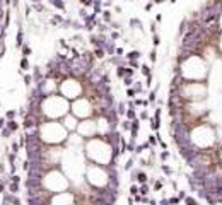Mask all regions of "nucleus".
<instances>
[{"mask_svg": "<svg viewBox=\"0 0 222 205\" xmlns=\"http://www.w3.org/2000/svg\"><path fill=\"white\" fill-rule=\"evenodd\" d=\"M150 60H152V62H155V60H157V53H155V50H152V51H150Z\"/></svg>", "mask_w": 222, "mask_h": 205, "instance_id": "obj_23", "label": "nucleus"}, {"mask_svg": "<svg viewBox=\"0 0 222 205\" xmlns=\"http://www.w3.org/2000/svg\"><path fill=\"white\" fill-rule=\"evenodd\" d=\"M154 44H155V46L159 44V36H157V34H154Z\"/></svg>", "mask_w": 222, "mask_h": 205, "instance_id": "obj_31", "label": "nucleus"}, {"mask_svg": "<svg viewBox=\"0 0 222 205\" xmlns=\"http://www.w3.org/2000/svg\"><path fill=\"white\" fill-rule=\"evenodd\" d=\"M147 191H149V186L144 183V185L140 186V193H142V195H147Z\"/></svg>", "mask_w": 222, "mask_h": 205, "instance_id": "obj_19", "label": "nucleus"}, {"mask_svg": "<svg viewBox=\"0 0 222 205\" xmlns=\"http://www.w3.org/2000/svg\"><path fill=\"white\" fill-rule=\"evenodd\" d=\"M140 68H142V73H144V75H147V77L150 75V67H149V65H142Z\"/></svg>", "mask_w": 222, "mask_h": 205, "instance_id": "obj_16", "label": "nucleus"}, {"mask_svg": "<svg viewBox=\"0 0 222 205\" xmlns=\"http://www.w3.org/2000/svg\"><path fill=\"white\" fill-rule=\"evenodd\" d=\"M147 118H149L147 111H142V113H140V120H147Z\"/></svg>", "mask_w": 222, "mask_h": 205, "instance_id": "obj_28", "label": "nucleus"}, {"mask_svg": "<svg viewBox=\"0 0 222 205\" xmlns=\"http://www.w3.org/2000/svg\"><path fill=\"white\" fill-rule=\"evenodd\" d=\"M7 128H9L10 132H15V130L19 128V123H17V121H14V120H9V123H7Z\"/></svg>", "mask_w": 222, "mask_h": 205, "instance_id": "obj_7", "label": "nucleus"}, {"mask_svg": "<svg viewBox=\"0 0 222 205\" xmlns=\"http://www.w3.org/2000/svg\"><path fill=\"white\" fill-rule=\"evenodd\" d=\"M140 57H142V55H140V51H139V50H132V51L126 55V58H128V60H137V58H140Z\"/></svg>", "mask_w": 222, "mask_h": 205, "instance_id": "obj_5", "label": "nucleus"}, {"mask_svg": "<svg viewBox=\"0 0 222 205\" xmlns=\"http://www.w3.org/2000/svg\"><path fill=\"white\" fill-rule=\"evenodd\" d=\"M2 171H3V166H2V164H0V173H2Z\"/></svg>", "mask_w": 222, "mask_h": 205, "instance_id": "obj_42", "label": "nucleus"}, {"mask_svg": "<svg viewBox=\"0 0 222 205\" xmlns=\"http://www.w3.org/2000/svg\"><path fill=\"white\" fill-rule=\"evenodd\" d=\"M161 188H162V181H157V183H155V186H154V190L157 191V190H161Z\"/></svg>", "mask_w": 222, "mask_h": 205, "instance_id": "obj_27", "label": "nucleus"}, {"mask_svg": "<svg viewBox=\"0 0 222 205\" xmlns=\"http://www.w3.org/2000/svg\"><path fill=\"white\" fill-rule=\"evenodd\" d=\"M116 55L121 57V55H123V48H116Z\"/></svg>", "mask_w": 222, "mask_h": 205, "instance_id": "obj_32", "label": "nucleus"}, {"mask_svg": "<svg viewBox=\"0 0 222 205\" xmlns=\"http://www.w3.org/2000/svg\"><path fill=\"white\" fill-rule=\"evenodd\" d=\"M91 111H89V104L85 99H80L79 102L74 104V115L75 116H87Z\"/></svg>", "mask_w": 222, "mask_h": 205, "instance_id": "obj_2", "label": "nucleus"}, {"mask_svg": "<svg viewBox=\"0 0 222 205\" xmlns=\"http://www.w3.org/2000/svg\"><path fill=\"white\" fill-rule=\"evenodd\" d=\"M121 128H123V130H130V121H123Z\"/></svg>", "mask_w": 222, "mask_h": 205, "instance_id": "obj_26", "label": "nucleus"}, {"mask_svg": "<svg viewBox=\"0 0 222 205\" xmlns=\"http://www.w3.org/2000/svg\"><path fill=\"white\" fill-rule=\"evenodd\" d=\"M24 70H29V60L26 57L21 58V72H24Z\"/></svg>", "mask_w": 222, "mask_h": 205, "instance_id": "obj_6", "label": "nucleus"}, {"mask_svg": "<svg viewBox=\"0 0 222 205\" xmlns=\"http://www.w3.org/2000/svg\"><path fill=\"white\" fill-rule=\"evenodd\" d=\"M31 3H38V2H41V0H29Z\"/></svg>", "mask_w": 222, "mask_h": 205, "instance_id": "obj_41", "label": "nucleus"}, {"mask_svg": "<svg viewBox=\"0 0 222 205\" xmlns=\"http://www.w3.org/2000/svg\"><path fill=\"white\" fill-rule=\"evenodd\" d=\"M167 157H169L167 152H162V154H161V159H167Z\"/></svg>", "mask_w": 222, "mask_h": 205, "instance_id": "obj_36", "label": "nucleus"}, {"mask_svg": "<svg viewBox=\"0 0 222 205\" xmlns=\"http://www.w3.org/2000/svg\"><path fill=\"white\" fill-rule=\"evenodd\" d=\"M185 204H186V205H196V200H195V198H191V197H186V198H185Z\"/></svg>", "mask_w": 222, "mask_h": 205, "instance_id": "obj_17", "label": "nucleus"}, {"mask_svg": "<svg viewBox=\"0 0 222 205\" xmlns=\"http://www.w3.org/2000/svg\"><path fill=\"white\" fill-rule=\"evenodd\" d=\"M154 99H155V91H152L150 96H149V101H154Z\"/></svg>", "mask_w": 222, "mask_h": 205, "instance_id": "obj_30", "label": "nucleus"}, {"mask_svg": "<svg viewBox=\"0 0 222 205\" xmlns=\"http://www.w3.org/2000/svg\"><path fill=\"white\" fill-rule=\"evenodd\" d=\"M33 10H36V12H44V7H43L41 2H38V3H33Z\"/></svg>", "mask_w": 222, "mask_h": 205, "instance_id": "obj_9", "label": "nucleus"}, {"mask_svg": "<svg viewBox=\"0 0 222 205\" xmlns=\"http://www.w3.org/2000/svg\"><path fill=\"white\" fill-rule=\"evenodd\" d=\"M80 3H82V5H85V7H89V5L92 7V0H80Z\"/></svg>", "mask_w": 222, "mask_h": 205, "instance_id": "obj_24", "label": "nucleus"}, {"mask_svg": "<svg viewBox=\"0 0 222 205\" xmlns=\"http://www.w3.org/2000/svg\"><path fill=\"white\" fill-rule=\"evenodd\" d=\"M31 10H33L31 7H26V15H31Z\"/></svg>", "mask_w": 222, "mask_h": 205, "instance_id": "obj_38", "label": "nucleus"}, {"mask_svg": "<svg viewBox=\"0 0 222 205\" xmlns=\"http://www.w3.org/2000/svg\"><path fill=\"white\" fill-rule=\"evenodd\" d=\"M2 135H3V137H9V135H10V130H9V128H3V130H2Z\"/></svg>", "mask_w": 222, "mask_h": 205, "instance_id": "obj_29", "label": "nucleus"}, {"mask_svg": "<svg viewBox=\"0 0 222 205\" xmlns=\"http://www.w3.org/2000/svg\"><path fill=\"white\" fill-rule=\"evenodd\" d=\"M63 121H67V128H70V130H75L77 127H75V120L69 115L67 118H63Z\"/></svg>", "mask_w": 222, "mask_h": 205, "instance_id": "obj_4", "label": "nucleus"}, {"mask_svg": "<svg viewBox=\"0 0 222 205\" xmlns=\"http://www.w3.org/2000/svg\"><path fill=\"white\" fill-rule=\"evenodd\" d=\"M48 3L53 5V7L58 9V10H65V2H63V0H48Z\"/></svg>", "mask_w": 222, "mask_h": 205, "instance_id": "obj_3", "label": "nucleus"}, {"mask_svg": "<svg viewBox=\"0 0 222 205\" xmlns=\"http://www.w3.org/2000/svg\"><path fill=\"white\" fill-rule=\"evenodd\" d=\"M161 21H162V15L157 14V15H155V22H161Z\"/></svg>", "mask_w": 222, "mask_h": 205, "instance_id": "obj_35", "label": "nucleus"}, {"mask_svg": "<svg viewBox=\"0 0 222 205\" xmlns=\"http://www.w3.org/2000/svg\"><path fill=\"white\" fill-rule=\"evenodd\" d=\"M125 115H126V118H128V120H135V109H132V108H130V109H126V111H125Z\"/></svg>", "mask_w": 222, "mask_h": 205, "instance_id": "obj_11", "label": "nucleus"}, {"mask_svg": "<svg viewBox=\"0 0 222 205\" xmlns=\"http://www.w3.org/2000/svg\"><path fill=\"white\" fill-rule=\"evenodd\" d=\"M166 0H154V3H164Z\"/></svg>", "mask_w": 222, "mask_h": 205, "instance_id": "obj_40", "label": "nucleus"}, {"mask_svg": "<svg viewBox=\"0 0 222 205\" xmlns=\"http://www.w3.org/2000/svg\"><path fill=\"white\" fill-rule=\"evenodd\" d=\"M169 2H171V3H174V2H176V0H169Z\"/></svg>", "mask_w": 222, "mask_h": 205, "instance_id": "obj_43", "label": "nucleus"}, {"mask_svg": "<svg viewBox=\"0 0 222 205\" xmlns=\"http://www.w3.org/2000/svg\"><path fill=\"white\" fill-rule=\"evenodd\" d=\"M137 179H139V183L144 185V183L147 181V174H145V173H137Z\"/></svg>", "mask_w": 222, "mask_h": 205, "instance_id": "obj_8", "label": "nucleus"}, {"mask_svg": "<svg viewBox=\"0 0 222 205\" xmlns=\"http://www.w3.org/2000/svg\"><path fill=\"white\" fill-rule=\"evenodd\" d=\"M62 91H63V94H65L67 98L74 99V98L79 96V92H80V86H79V82H75V80H67V82L62 86Z\"/></svg>", "mask_w": 222, "mask_h": 205, "instance_id": "obj_1", "label": "nucleus"}, {"mask_svg": "<svg viewBox=\"0 0 222 205\" xmlns=\"http://www.w3.org/2000/svg\"><path fill=\"white\" fill-rule=\"evenodd\" d=\"M5 127V118H0V130Z\"/></svg>", "mask_w": 222, "mask_h": 205, "instance_id": "obj_34", "label": "nucleus"}, {"mask_svg": "<svg viewBox=\"0 0 222 205\" xmlns=\"http://www.w3.org/2000/svg\"><path fill=\"white\" fill-rule=\"evenodd\" d=\"M149 142H150V144H155V138H154V135H150V138H149Z\"/></svg>", "mask_w": 222, "mask_h": 205, "instance_id": "obj_39", "label": "nucleus"}, {"mask_svg": "<svg viewBox=\"0 0 222 205\" xmlns=\"http://www.w3.org/2000/svg\"><path fill=\"white\" fill-rule=\"evenodd\" d=\"M137 193H139V188H137L135 185H132V186H130V195H137Z\"/></svg>", "mask_w": 222, "mask_h": 205, "instance_id": "obj_21", "label": "nucleus"}, {"mask_svg": "<svg viewBox=\"0 0 222 205\" xmlns=\"http://www.w3.org/2000/svg\"><path fill=\"white\" fill-rule=\"evenodd\" d=\"M31 80H33V77H31V75H24V84H26V86H29V84H31Z\"/></svg>", "mask_w": 222, "mask_h": 205, "instance_id": "obj_22", "label": "nucleus"}, {"mask_svg": "<svg viewBox=\"0 0 222 205\" xmlns=\"http://www.w3.org/2000/svg\"><path fill=\"white\" fill-rule=\"evenodd\" d=\"M126 96H128V98H135V91H133V89H128V91H126Z\"/></svg>", "mask_w": 222, "mask_h": 205, "instance_id": "obj_25", "label": "nucleus"}, {"mask_svg": "<svg viewBox=\"0 0 222 205\" xmlns=\"http://www.w3.org/2000/svg\"><path fill=\"white\" fill-rule=\"evenodd\" d=\"M14 118H15V111H10V109H9V111L5 113V120H14Z\"/></svg>", "mask_w": 222, "mask_h": 205, "instance_id": "obj_15", "label": "nucleus"}, {"mask_svg": "<svg viewBox=\"0 0 222 205\" xmlns=\"http://www.w3.org/2000/svg\"><path fill=\"white\" fill-rule=\"evenodd\" d=\"M103 19L106 22H111V12L110 10H103Z\"/></svg>", "mask_w": 222, "mask_h": 205, "instance_id": "obj_13", "label": "nucleus"}, {"mask_svg": "<svg viewBox=\"0 0 222 205\" xmlns=\"http://www.w3.org/2000/svg\"><path fill=\"white\" fill-rule=\"evenodd\" d=\"M111 38H113V39H118V38H120V33H113V34H111Z\"/></svg>", "mask_w": 222, "mask_h": 205, "instance_id": "obj_37", "label": "nucleus"}, {"mask_svg": "<svg viewBox=\"0 0 222 205\" xmlns=\"http://www.w3.org/2000/svg\"><path fill=\"white\" fill-rule=\"evenodd\" d=\"M125 111H126V109H125V104H123V102H120V106H118V113H120V115H125Z\"/></svg>", "mask_w": 222, "mask_h": 205, "instance_id": "obj_20", "label": "nucleus"}, {"mask_svg": "<svg viewBox=\"0 0 222 205\" xmlns=\"http://www.w3.org/2000/svg\"><path fill=\"white\" fill-rule=\"evenodd\" d=\"M116 75L118 77H125L126 75V67H118L116 68Z\"/></svg>", "mask_w": 222, "mask_h": 205, "instance_id": "obj_10", "label": "nucleus"}, {"mask_svg": "<svg viewBox=\"0 0 222 205\" xmlns=\"http://www.w3.org/2000/svg\"><path fill=\"white\" fill-rule=\"evenodd\" d=\"M21 48H22V57H26V58H28V57L31 55V48H29L28 44H26V46H21Z\"/></svg>", "mask_w": 222, "mask_h": 205, "instance_id": "obj_12", "label": "nucleus"}, {"mask_svg": "<svg viewBox=\"0 0 222 205\" xmlns=\"http://www.w3.org/2000/svg\"><path fill=\"white\" fill-rule=\"evenodd\" d=\"M130 84H132V79H130V75H128V77L125 79V86H130Z\"/></svg>", "mask_w": 222, "mask_h": 205, "instance_id": "obj_33", "label": "nucleus"}, {"mask_svg": "<svg viewBox=\"0 0 222 205\" xmlns=\"http://www.w3.org/2000/svg\"><path fill=\"white\" fill-rule=\"evenodd\" d=\"M133 162H135V159H133V157H130V159H128V162L125 164V169L128 171L130 168H132V166H133Z\"/></svg>", "mask_w": 222, "mask_h": 205, "instance_id": "obj_18", "label": "nucleus"}, {"mask_svg": "<svg viewBox=\"0 0 222 205\" xmlns=\"http://www.w3.org/2000/svg\"><path fill=\"white\" fill-rule=\"evenodd\" d=\"M130 26L133 28V26H137V28H142V22L139 21V19H130Z\"/></svg>", "mask_w": 222, "mask_h": 205, "instance_id": "obj_14", "label": "nucleus"}]
</instances>
